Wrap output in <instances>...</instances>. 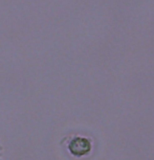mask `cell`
Here are the masks:
<instances>
[{
  "instance_id": "1",
  "label": "cell",
  "mask_w": 154,
  "mask_h": 160,
  "mask_svg": "<svg viewBox=\"0 0 154 160\" xmlns=\"http://www.w3.org/2000/svg\"><path fill=\"white\" fill-rule=\"evenodd\" d=\"M69 151L74 156H83L86 155L91 150V144L87 138L84 137H75L74 138L68 147Z\"/></svg>"
}]
</instances>
